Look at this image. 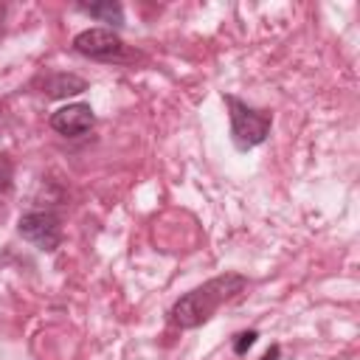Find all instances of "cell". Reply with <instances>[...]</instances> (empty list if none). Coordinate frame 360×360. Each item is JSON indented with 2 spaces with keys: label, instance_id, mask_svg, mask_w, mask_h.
Returning a JSON list of instances; mask_svg holds the SVG:
<instances>
[{
  "label": "cell",
  "instance_id": "obj_8",
  "mask_svg": "<svg viewBox=\"0 0 360 360\" xmlns=\"http://www.w3.org/2000/svg\"><path fill=\"white\" fill-rule=\"evenodd\" d=\"M14 188V160L0 152V194H8Z\"/></svg>",
  "mask_w": 360,
  "mask_h": 360
},
{
  "label": "cell",
  "instance_id": "obj_4",
  "mask_svg": "<svg viewBox=\"0 0 360 360\" xmlns=\"http://www.w3.org/2000/svg\"><path fill=\"white\" fill-rule=\"evenodd\" d=\"M17 231L25 242H31L34 248L53 253L62 242V219L53 211H25L17 222Z\"/></svg>",
  "mask_w": 360,
  "mask_h": 360
},
{
  "label": "cell",
  "instance_id": "obj_11",
  "mask_svg": "<svg viewBox=\"0 0 360 360\" xmlns=\"http://www.w3.org/2000/svg\"><path fill=\"white\" fill-rule=\"evenodd\" d=\"M3 22H6V6L0 3V37H3Z\"/></svg>",
  "mask_w": 360,
  "mask_h": 360
},
{
  "label": "cell",
  "instance_id": "obj_2",
  "mask_svg": "<svg viewBox=\"0 0 360 360\" xmlns=\"http://www.w3.org/2000/svg\"><path fill=\"white\" fill-rule=\"evenodd\" d=\"M222 101H225L228 115H231V141L239 152H248V149L267 141L270 127H273V112L270 110L250 107L248 101H242L231 93H225Z\"/></svg>",
  "mask_w": 360,
  "mask_h": 360
},
{
  "label": "cell",
  "instance_id": "obj_5",
  "mask_svg": "<svg viewBox=\"0 0 360 360\" xmlns=\"http://www.w3.org/2000/svg\"><path fill=\"white\" fill-rule=\"evenodd\" d=\"M96 124V112L90 104L76 101V104H65L51 115V129L65 135V138H79L84 132H90Z\"/></svg>",
  "mask_w": 360,
  "mask_h": 360
},
{
  "label": "cell",
  "instance_id": "obj_6",
  "mask_svg": "<svg viewBox=\"0 0 360 360\" xmlns=\"http://www.w3.org/2000/svg\"><path fill=\"white\" fill-rule=\"evenodd\" d=\"M39 84L48 98H68V96H79L87 90V82L76 73H48Z\"/></svg>",
  "mask_w": 360,
  "mask_h": 360
},
{
  "label": "cell",
  "instance_id": "obj_9",
  "mask_svg": "<svg viewBox=\"0 0 360 360\" xmlns=\"http://www.w3.org/2000/svg\"><path fill=\"white\" fill-rule=\"evenodd\" d=\"M256 338H259V332L256 329H248V332H239L236 338H233V352L236 354H245L253 343H256Z\"/></svg>",
  "mask_w": 360,
  "mask_h": 360
},
{
  "label": "cell",
  "instance_id": "obj_7",
  "mask_svg": "<svg viewBox=\"0 0 360 360\" xmlns=\"http://www.w3.org/2000/svg\"><path fill=\"white\" fill-rule=\"evenodd\" d=\"M76 8L98 22H107V28H121L124 25V6L115 0H101V3H76Z\"/></svg>",
  "mask_w": 360,
  "mask_h": 360
},
{
  "label": "cell",
  "instance_id": "obj_3",
  "mask_svg": "<svg viewBox=\"0 0 360 360\" xmlns=\"http://www.w3.org/2000/svg\"><path fill=\"white\" fill-rule=\"evenodd\" d=\"M73 51L87 59H96V62H118L121 65V62L132 59L124 39L110 28H84L82 34L73 37Z\"/></svg>",
  "mask_w": 360,
  "mask_h": 360
},
{
  "label": "cell",
  "instance_id": "obj_10",
  "mask_svg": "<svg viewBox=\"0 0 360 360\" xmlns=\"http://www.w3.org/2000/svg\"><path fill=\"white\" fill-rule=\"evenodd\" d=\"M278 354H281V349H278V346H270L259 360H278Z\"/></svg>",
  "mask_w": 360,
  "mask_h": 360
},
{
  "label": "cell",
  "instance_id": "obj_1",
  "mask_svg": "<svg viewBox=\"0 0 360 360\" xmlns=\"http://www.w3.org/2000/svg\"><path fill=\"white\" fill-rule=\"evenodd\" d=\"M248 287V278L242 273H222V276H214L208 278L205 284L188 290L186 295H180L172 309H169V321L180 329H197L202 326L205 321L214 318V312L233 301L242 290Z\"/></svg>",
  "mask_w": 360,
  "mask_h": 360
}]
</instances>
